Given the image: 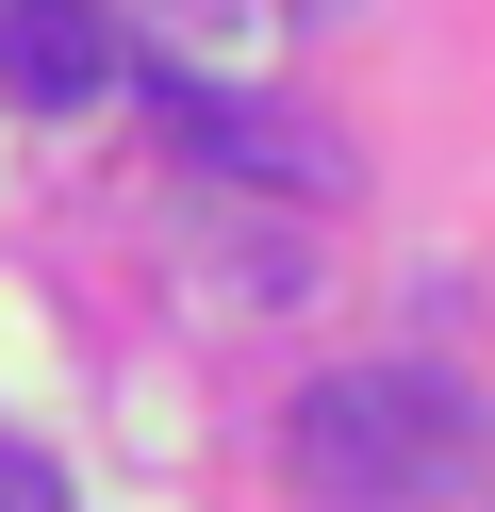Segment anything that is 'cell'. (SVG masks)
<instances>
[{
  "mask_svg": "<svg viewBox=\"0 0 495 512\" xmlns=\"http://www.w3.org/2000/svg\"><path fill=\"white\" fill-rule=\"evenodd\" d=\"M281 446H297V479L330 512H446L479 479V397L446 364H330Z\"/></svg>",
  "mask_w": 495,
  "mask_h": 512,
  "instance_id": "6da1fadb",
  "label": "cell"
},
{
  "mask_svg": "<svg viewBox=\"0 0 495 512\" xmlns=\"http://www.w3.org/2000/svg\"><path fill=\"white\" fill-rule=\"evenodd\" d=\"M149 100H165V133H182L198 166H248V182H297V199L330 182V149H314V133H281L264 100H231V83H198V67H149Z\"/></svg>",
  "mask_w": 495,
  "mask_h": 512,
  "instance_id": "3957f363",
  "label": "cell"
},
{
  "mask_svg": "<svg viewBox=\"0 0 495 512\" xmlns=\"http://www.w3.org/2000/svg\"><path fill=\"white\" fill-rule=\"evenodd\" d=\"M116 83H132V50L99 0H0V100L17 116H99Z\"/></svg>",
  "mask_w": 495,
  "mask_h": 512,
  "instance_id": "7a4b0ae2",
  "label": "cell"
},
{
  "mask_svg": "<svg viewBox=\"0 0 495 512\" xmlns=\"http://www.w3.org/2000/svg\"><path fill=\"white\" fill-rule=\"evenodd\" d=\"M0 512H66V496H50V463H33V446H0Z\"/></svg>",
  "mask_w": 495,
  "mask_h": 512,
  "instance_id": "277c9868",
  "label": "cell"
}]
</instances>
